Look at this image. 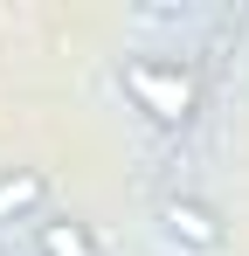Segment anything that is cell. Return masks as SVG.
Wrapping results in <instances>:
<instances>
[{
	"instance_id": "1",
	"label": "cell",
	"mask_w": 249,
	"mask_h": 256,
	"mask_svg": "<svg viewBox=\"0 0 249 256\" xmlns=\"http://www.w3.org/2000/svg\"><path fill=\"white\" fill-rule=\"evenodd\" d=\"M118 84L160 132H187L194 111H201V70L187 56H124Z\"/></svg>"
},
{
	"instance_id": "2",
	"label": "cell",
	"mask_w": 249,
	"mask_h": 256,
	"mask_svg": "<svg viewBox=\"0 0 249 256\" xmlns=\"http://www.w3.org/2000/svg\"><path fill=\"white\" fill-rule=\"evenodd\" d=\"M160 222H166V236L187 242V250H222V214L208 208V201H194V194H173L160 208Z\"/></svg>"
},
{
	"instance_id": "3",
	"label": "cell",
	"mask_w": 249,
	"mask_h": 256,
	"mask_svg": "<svg viewBox=\"0 0 249 256\" xmlns=\"http://www.w3.org/2000/svg\"><path fill=\"white\" fill-rule=\"evenodd\" d=\"M42 201H48V173H42V166H7V173H0V228L35 222Z\"/></svg>"
},
{
	"instance_id": "4",
	"label": "cell",
	"mask_w": 249,
	"mask_h": 256,
	"mask_svg": "<svg viewBox=\"0 0 249 256\" xmlns=\"http://www.w3.org/2000/svg\"><path fill=\"white\" fill-rule=\"evenodd\" d=\"M35 256H104V242L76 214H48V222H35Z\"/></svg>"
}]
</instances>
